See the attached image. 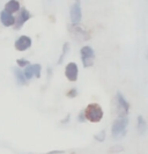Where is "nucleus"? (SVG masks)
Returning <instances> with one entry per match:
<instances>
[{
  "label": "nucleus",
  "instance_id": "f03ea898",
  "mask_svg": "<svg viewBox=\"0 0 148 154\" xmlns=\"http://www.w3.org/2000/svg\"><path fill=\"white\" fill-rule=\"evenodd\" d=\"M128 125V118L127 117H118L113 122L111 128V133L113 138H122L126 134V128Z\"/></svg>",
  "mask_w": 148,
  "mask_h": 154
},
{
  "label": "nucleus",
  "instance_id": "f257e3e1",
  "mask_svg": "<svg viewBox=\"0 0 148 154\" xmlns=\"http://www.w3.org/2000/svg\"><path fill=\"white\" fill-rule=\"evenodd\" d=\"M85 116L86 119H88L92 123H98L103 118V109L97 103H90L85 109Z\"/></svg>",
  "mask_w": 148,
  "mask_h": 154
},
{
  "label": "nucleus",
  "instance_id": "39448f33",
  "mask_svg": "<svg viewBox=\"0 0 148 154\" xmlns=\"http://www.w3.org/2000/svg\"><path fill=\"white\" fill-rule=\"evenodd\" d=\"M71 16V21L73 26H78L79 23L81 22V19H82V11H81V4L80 1H75L72 7H71L70 12Z\"/></svg>",
  "mask_w": 148,
  "mask_h": 154
},
{
  "label": "nucleus",
  "instance_id": "a211bd4d",
  "mask_svg": "<svg viewBox=\"0 0 148 154\" xmlns=\"http://www.w3.org/2000/svg\"><path fill=\"white\" fill-rule=\"evenodd\" d=\"M78 95V91H77V88H72L70 92L67 93V96L68 97H75Z\"/></svg>",
  "mask_w": 148,
  "mask_h": 154
},
{
  "label": "nucleus",
  "instance_id": "6ab92c4d",
  "mask_svg": "<svg viewBox=\"0 0 148 154\" xmlns=\"http://www.w3.org/2000/svg\"><path fill=\"white\" fill-rule=\"evenodd\" d=\"M78 119L79 122H85V119H86V116H85V111H81L78 116Z\"/></svg>",
  "mask_w": 148,
  "mask_h": 154
},
{
  "label": "nucleus",
  "instance_id": "f8f14e48",
  "mask_svg": "<svg viewBox=\"0 0 148 154\" xmlns=\"http://www.w3.org/2000/svg\"><path fill=\"white\" fill-rule=\"evenodd\" d=\"M138 130H139V133H145L147 130V123L141 115L138 116Z\"/></svg>",
  "mask_w": 148,
  "mask_h": 154
},
{
  "label": "nucleus",
  "instance_id": "423d86ee",
  "mask_svg": "<svg viewBox=\"0 0 148 154\" xmlns=\"http://www.w3.org/2000/svg\"><path fill=\"white\" fill-rule=\"evenodd\" d=\"M32 44V41L29 36H26V35H22V36H20L19 38L15 41V49L17 51H26V50H28L29 48L31 46Z\"/></svg>",
  "mask_w": 148,
  "mask_h": 154
},
{
  "label": "nucleus",
  "instance_id": "6e6552de",
  "mask_svg": "<svg viewBox=\"0 0 148 154\" xmlns=\"http://www.w3.org/2000/svg\"><path fill=\"white\" fill-rule=\"evenodd\" d=\"M30 17H31L30 12H29L28 9H26V8H21V11H20L19 15H17V17H16V23H15L16 30L21 29V27H22V26H23L24 23L27 22Z\"/></svg>",
  "mask_w": 148,
  "mask_h": 154
},
{
  "label": "nucleus",
  "instance_id": "aec40b11",
  "mask_svg": "<svg viewBox=\"0 0 148 154\" xmlns=\"http://www.w3.org/2000/svg\"><path fill=\"white\" fill-rule=\"evenodd\" d=\"M58 153H62V151H52V152H50L49 154H58Z\"/></svg>",
  "mask_w": 148,
  "mask_h": 154
},
{
  "label": "nucleus",
  "instance_id": "1a4fd4ad",
  "mask_svg": "<svg viewBox=\"0 0 148 154\" xmlns=\"http://www.w3.org/2000/svg\"><path fill=\"white\" fill-rule=\"evenodd\" d=\"M0 21L5 27H11V26H15L16 23V17L13 16V14L6 12L5 9L0 13Z\"/></svg>",
  "mask_w": 148,
  "mask_h": 154
},
{
  "label": "nucleus",
  "instance_id": "20e7f679",
  "mask_svg": "<svg viewBox=\"0 0 148 154\" xmlns=\"http://www.w3.org/2000/svg\"><path fill=\"white\" fill-rule=\"evenodd\" d=\"M80 54H81V60L85 67H89L94 64V59H95V51L90 46H83L80 50Z\"/></svg>",
  "mask_w": 148,
  "mask_h": 154
},
{
  "label": "nucleus",
  "instance_id": "0eeeda50",
  "mask_svg": "<svg viewBox=\"0 0 148 154\" xmlns=\"http://www.w3.org/2000/svg\"><path fill=\"white\" fill-rule=\"evenodd\" d=\"M79 69L75 63H68L65 69V75L70 81H77L78 80Z\"/></svg>",
  "mask_w": 148,
  "mask_h": 154
},
{
  "label": "nucleus",
  "instance_id": "f3484780",
  "mask_svg": "<svg viewBox=\"0 0 148 154\" xmlns=\"http://www.w3.org/2000/svg\"><path fill=\"white\" fill-rule=\"evenodd\" d=\"M34 71H35V77H41V71H42V66L39 64H35L34 65Z\"/></svg>",
  "mask_w": 148,
  "mask_h": 154
},
{
  "label": "nucleus",
  "instance_id": "dca6fc26",
  "mask_svg": "<svg viewBox=\"0 0 148 154\" xmlns=\"http://www.w3.org/2000/svg\"><path fill=\"white\" fill-rule=\"evenodd\" d=\"M16 63H17V65L21 66V67H28V66L30 65V63L28 62V60H26V59H17Z\"/></svg>",
  "mask_w": 148,
  "mask_h": 154
},
{
  "label": "nucleus",
  "instance_id": "4468645a",
  "mask_svg": "<svg viewBox=\"0 0 148 154\" xmlns=\"http://www.w3.org/2000/svg\"><path fill=\"white\" fill-rule=\"evenodd\" d=\"M68 49H70V44H68V43H65V44H64V49H62V56H60V59H59V64H62V59H64L66 52L68 51Z\"/></svg>",
  "mask_w": 148,
  "mask_h": 154
},
{
  "label": "nucleus",
  "instance_id": "9d476101",
  "mask_svg": "<svg viewBox=\"0 0 148 154\" xmlns=\"http://www.w3.org/2000/svg\"><path fill=\"white\" fill-rule=\"evenodd\" d=\"M5 11L8 12V13H11V14H13V13H15V12L21 11L20 2H19V1H16V0H11V1H8L7 4L5 5Z\"/></svg>",
  "mask_w": 148,
  "mask_h": 154
},
{
  "label": "nucleus",
  "instance_id": "9b49d317",
  "mask_svg": "<svg viewBox=\"0 0 148 154\" xmlns=\"http://www.w3.org/2000/svg\"><path fill=\"white\" fill-rule=\"evenodd\" d=\"M13 73H14V75H15V79L19 85H26L27 78L24 75V72H22L19 67H13Z\"/></svg>",
  "mask_w": 148,
  "mask_h": 154
},
{
  "label": "nucleus",
  "instance_id": "7ed1b4c3",
  "mask_svg": "<svg viewBox=\"0 0 148 154\" xmlns=\"http://www.w3.org/2000/svg\"><path fill=\"white\" fill-rule=\"evenodd\" d=\"M116 102H117V110L119 117H127L128 110H130V103L123 96L120 92H117L116 94Z\"/></svg>",
  "mask_w": 148,
  "mask_h": 154
},
{
  "label": "nucleus",
  "instance_id": "2eb2a0df",
  "mask_svg": "<svg viewBox=\"0 0 148 154\" xmlns=\"http://www.w3.org/2000/svg\"><path fill=\"white\" fill-rule=\"evenodd\" d=\"M95 139H96L97 141H104V139H105V131L102 130L100 133H97V134L95 136Z\"/></svg>",
  "mask_w": 148,
  "mask_h": 154
},
{
  "label": "nucleus",
  "instance_id": "ddd939ff",
  "mask_svg": "<svg viewBox=\"0 0 148 154\" xmlns=\"http://www.w3.org/2000/svg\"><path fill=\"white\" fill-rule=\"evenodd\" d=\"M24 75L27 78V80L32 79V77H35V71H34V65H29L28 67H26V69L23 71Z\"/></svg>",
  "mask_w": 148,
  "mask_h": 154
}]
</instances>
